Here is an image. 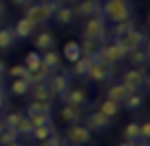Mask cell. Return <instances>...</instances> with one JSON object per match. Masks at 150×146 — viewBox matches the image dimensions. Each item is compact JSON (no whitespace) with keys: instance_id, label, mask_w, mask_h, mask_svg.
Segmentation results:
<instances>
[{"instance_id":"11","label":"cell","mask_w":150,"mask_h":146,"mask_svg":"<svg viewBox=\"0 0 150 146\" xmlns=\"http://www.w3.org/2000/svg\"><path fill=\"white\" fill-rule=\"evenodd\" d=\"M35 31H37V24H33L28 18H20L18 22H15V26H13L15 39H28V37L35 35Z\"/></svg>"},{"instance_id":"18","label":"cell","mask_w":150,"mask_h":146,"mask_svg":"<svg viewBox=\"0 0 150 146\" xmlns=\"http://www.w3.org/2000/svg\"><path fill=\"white\" fill-rule=\"evenodd\" d=\"M98 57H100V59H105V61H109V63H120V61H124L122 53L117 50V46L113 44V41H111V44H107V41H105Z\"/></svg>"},{"instance_id":"41","label":"cell","mask_w":150,"mask_h":146,"mask_svg":"<svg viewBox=\"0 0 150 146\" xmlns=\"http://www.w3.org/2000/svg\"><path fill=\"white\" fill-rule=\"evenodd\" d=\"M7 109V92H0V111H4Z\"/></svg>"},{"instance_id":"15","label":"cell","mask_w":150,"mask_h":146,"mask_svg":"<svg viewBox=\"0 0 150 146\" xmlns=\"http://www.w3.org/2000/svg\"><path fill=\"white\" fill-rule=\"evenodd\" d=\"M59 116H61L63 122H68V124H79L83 120V109L74 107V105H63L61 111H59Z\"/></svg>"},{"instance_id":"6","label":"cell","mask_w":150,"mask_h":146,"mask_svg":"<svg viewBox=\"0 0 150 146\" xmlns=\"http://www.w3.org/2000/svg\"><path fill=\"white\" fill-rule=\"evenodd\" d=\"M61 105H74V107H85L87 100H89V96H87V90H83V87H70L68 92H63L59 96Z\"/></svg>"},{"instance_id":"36","label":"cell","mask_w":150,"mask_h":146,"mask_svg":"<svg viewBox=\"0 0 150 146\" xmlns=\"http://www.w3.org/2000/svg\"><path fill=\"white\" fill-rule=\"evenodd\" d=\"M37 146H65V140H63V135H59L54 131L50 137H46L44 142H37Z\"/></svg>"},{"instance_id":"10","label":"cell","mask_w":150,"mask_h":146,"mask_svg":"<svg viewBox=\"0 0 150 146\" xmlns=\"http://www.w3.org/2000/svg\"><path fill=\"white\" fill-rule=\"evenodd\" d=\"M24 18H28L33 24H46V22H50V15H48V11L44 9V4H41V2L28 4V7H26V15H24Z\"/></svg>"},{"instance_id":"38","label":"cell","mask_w":150,"mask_h":146,"mask_svg":"<svg viewBox=\"0 0 150 146\" xmlns=\"http://www.w3.org/2000/svg\"><path fill=\"white\" fill-rule=\"evenodd\" d=\"M9 74H11L13 79H26V81H28V74H30V72H28L24 66H13V68H9Z\"/></svg>"},{"instance_id":"44","label":"cell","mask_w":150,"mask_h":146,"mask_svg":"<svg viewBox=\"0 0 150 146\" xmlns=\"http://www.w3.org/2000/svg\"><path fill=\"white\" fill-rule=\"evenodd\" d=\"M4 129H7V124H4V120H2V118H0V133H2V131H4Z\"/></svg>"},{"instance_id":"46","label":"cell","mask_w":150,"mask_h":146,"mask_svg":"<svg viewBox=\"0 0 150 146\" xmlns=\"http://www.w3.org/2000/svg\"><path fill=\"white\" fill-rule=\"evenodd\" d=\"M4 87H7V85H4V76H0V92H2Z\"/></svg>"},{"instance_id":"49","label":"cell","mask_w":150,"mask_h":146,"mask_svg":"<svg viewBox=\"0 0 150 146\" xmlns=\"http://www.w3.org/2000/svg\"><path fill=\"white\" fill-rule=\"evenodd\" d=\"M117 146H133V142H126V140H124L122 144H117Z\"/></svg>"},{"instance_id":"13","label":"cell","mask_w":150,"mask_h":146,"mask_svg":"<svg viewBox=\"0 0 150 146\" xmlns=\"http://www.w3.org/2000/svg\"><path fill=\"white\" fill-rule=\"evenodd\" d=\"M30 100H41V103H52L54 100V94L48 87V83H37V85H30Z\"/></svg>"},{"instance_id":"47","label":"cell","mask_w":150,"mask_h":146,"mask_svg":"<svg viewBox=\"0 0 150 146\" xmlns=\"http://www.w3.org/2000/svg\"><path fill=\"white\" fill-rule=\"evenodd\" d=\"M7 146H24L22 142H18V140H15V142H11V144H7Z\"/></svg>"},{"instance_id":"37","label":"cell","mask_w":150,"mask_h":146,"mask_svg":"<svg viewBox=\"0 0 150 146\" xmlns=\"http://www.w3.org/2000/svg\"><path fill=\"white\" fill-rule=\"evenodd\" d=\"M18 133L20 135H24V137H30V131H33V124H30V120L26 118V116H22V120L18 122Z\"/></svg>"},{"instance_id":"35","label":"cell","mask_w":150,"mask_h":146,"mask_svg":"<svg viewBox=\"0 0 150 146\" xmlns=\"http://www.w3.org/2000/svg\"><path fill=\"white\" fill-rule=\"evenodd\" d=\"M30 120V124L35 127H46V124H52V113H35V116H26Z\"/></svg>"},{"instance_id":"24","label":"cell","mask_w":150,"mask_h":146,"mask_svg":"<svg viewBox=\"0 0 150 146\" xmlns=\"http://www.w3.org/2000/svg\"><path fill=\"white\" fill-rule=\"evenodd\" d=\"M128 87L124 85V83H115V85H111L109 90H107V98H111V100H115V103H124V98L128 96Z\"/></svg>"},{"instance_id":"33","label":"cell","mask_w":150,"mask_h":146,"mask_svg":"<svg viewBox=\"0 0 150 146\" xmlns=\"http://www.w3.org/2000/svg\"><path fill=\"white\" fill-rule=\"evenodd\" d=\"M24 68H26V70H37V68H41V53L30 50L26 55V59H24Z\"/></svg>"},{"instance_id":"4","label":"cell","mask_w":150,"mask_h":146,"mask_svg":"<svg viewBox=\"0 0 150 146\" xmlns=\"http://www.w3.org/2000/svg\"><path fill=\"white\" fill-rule=\"evenodd\" d=\"M63 140L65 144H72V146H89L91 144V131L85 127V124H70L63 133Z\"/></svg>"},{"instance_id":"43","label":"cell","mask_w":150,"mask_h":146,"mask_svg":"<svg viewBox=\"0 0 150 146\" xmlns=\"http://www.w3.org/2000/svg\"><path fill=\"white\" fill-rule=\"evenodd\" d=\"M4 74H7V66L0 61V76H4Z\"/></svg>"},{"instance_id":"3","label":"cell","mask_w":150,"mask_h":146,"mask_svg":"<svg viewBox=\"0 0 150 146\" xmlns=\"http://www.w3.org/2000/svg\"><path fill=\"white\" fill-rule=\"evenodd\" d=\"M113 74H115V63H109V61L96 57L94 63H91L89 74H87V79L94 81V83H107Z\"/></svg>"},{"instance_id":"2","label":"cell","mask_w":150,"mask_h":146,"mask_svg":"<svg viewBox=\"0 0 150 146\" xmlns=\"http://www.w3.org/2000/svg\"><path fill=\"white\" fill-rule=\"evenodd\" d=\"M122 83L128 87V92H142L150 87V79L146 68H131L122 74Z\"/></svg>"},{"instance_id":"17","label":"cell","mask_w":150,"mask_h":146,"mask_svg":"<svg viewBox=\"0 0 150 146\" xmlns=\"http://www.w3.org/2000/svg\"><path fill=\"white\" fill-rule=\"evenodd\" d=\"M41 68H46L50 74H54V72L61 68V55L54 53V50H46V53H41Z\"/></svg>"},{"instance_id":"31","label":"cell","mask_w":150,"mask_h":146,"mask_svg":"<svg viewBox=\"0 0 150 146\" xmlns=\"http://www.w3.org/2000/svg\"><path fill=\"white\" fill-rule=\"evenodd\" d=\"M28 83L30 85H37V83H46L50 79V72L46 70V68H37V70H28Z\"/></svg>"},{"instance_id":"39","label":"cell","mask_w":150,"mask_h":146,"mask_svg":"<svg viewBox=\"0 0 150 146\" xmlns=\"http://www.w3.org/2000/svg\"><path fill=\"white\" fill-rule=\"evenodd\" d=\"M22 116H24V113L13 111V113H7V116H4L2 120H4V124H7V127H18V122L22 120Z\"/></svg>"},{"instance_id":"27","label":"cell","mask_w":150,"mask_h":146,"mask_svg":"<svg viewBox=\"0 0 150 146\" xmlns=\"http://www.w3.org/2000/svg\"><path fill=\"white\" fill-rule=\"evenodd\" d=\"M35 113H52V103H41V100H30L24 116H35Z\"/></svg>"},{"instance_id":"19","label":"cell","mask_w":150,"mask_h":146,"mask_svg":"<svg viewBox=\"0 0 150 146\" xmlns=\"http://www.w3.org/2000/svg\"><path fill=\"white\" fill-rule=\"evenodd\" d=\"M54 44H57V37H54L52 33H48V31H44V33L35 35V48H37V53L54 50Z\"/></svg>"},{"instance_id":"16","label":"cell","mask_w":150,"mask_h":146,"mask_svg":"<svg viewBox=\"0 0 150 146\" xmlns=\"http://www.w3.org/2000/svg\"><path fill=\"white\" fill-rule=\"evenodd\" d=\"M102 44H105L102 39L83 37V41H81V50H83V55H85V57H91V59H96V57L100 55V48H102Z\"/></svg>"},{"instance_id":"14","label":"cell","mask_w":150,"mask_h":146,"mask_svg":"<svg viewBox=\"0 0 150 146\" xmlns=\"http://www.w3.org/2000/svg\"><path fill=\"white\" fill-rule=\"evenodd\" d=\"M52 20L57 24H61V26H68V24H72L76 20V13H74V7H70V4H61L59 9L54 11Z\"/></svg>"},{"instance_id":"22","label":"cell","mask_w":150,"mask_h":146,"mask_svg":"<svg viewBox=\"0 0 150 146\" xmlns=\"http://www.w3.org/2000/svg\"><path fill=\"white\" fill-rule=\"evenodd\" d=\"M122 105H120V103H115V100H111V98H105V100H102L100 103V107H98V111H100V113H105V116L107 118H117V116H120V113H122Z\"/></svg>"},{"instance_id":"50","label":"cell","mask_w":150,"mask_h":146,"mask_svg":"<svg viewBox=\"0 0 150 146\" xmlns=\"http://www.w3.org/2000/svg\"><path fill=\"white\" fill-rule=\"evenodd\" d=\"M63 2H70V0H63Z\"/></svg>"},{"instance_id":"26","label":"cell","mask_w":150,"mask_h":146,"mask_svg":"<svg viewBox=\"0 0 150 146\" xmlns=\"http://www.w3.org/2000/svg\"><path fill=\"white\" fill-rule=\"evenodd\" d=\"M91 63H94V59L83 55L79 61H74V70L72 72H74L76 76H81V79H87V74H89V70H91Z\"/></svg>"},{"instance_id":"7","label":"cell","mask_w":150,"mask_h":146,"mask_svg":"<svg viewBox=\"0 0 150 146\" xmlns=\"http://www.w3.org/2000/svg\"><path fill=\"white\" fill-rule=\"evenodd\" d=\"M74 13L79 18H96V15H102V0H81L74 7Z\"/></svg>"},{"instance_id":"25","label":"cell","mask_w":150,"mask_h":146,"mask_svg":"<svg viewBox=\"0 0 150 146\" xmlns=\"http://www.w3.org/2000/svg\"><path fill=\"white\" fill-rule=\"evenodd\" d=\"M122 107H126L128 111H139L144 107V94L142 92H131L126 98H124Z\"/></svg>"},{"instance_id":"5","label":"cell","mask_w":150,"mask_h":146,"mask_svg":"<svg viewBox=\"0 0 150 146\" xmlns=\"http://www.w3.org/2000/svg\"><path fill=\"white\" fill-rule=\"evenodd\" d=\"M83 37H94V39H102L107 41V20L102 18V15H96V18H87L85 24H83L81 28Z\"/></svg>"},{"instance_id":"8","label":"cell","mask_w":150,"mask_h":146,"mask_svg":"<svg viewBox=\"0 0 150 146\" xmlns=\"http://www.w3.org/2000/svg\"><path fill=\"white\" fill-rule=\"evenodd\" d=\"M48 83V87L52 90L54 98H59L63 92H68L72 87V81H70V74H59V72H54V74H50V79L46 81Z\"/></svg>"},{"instance_id":"1","label":"cell","mask_w":150,"mask_h":146,"mask_svg":"<svg viewBox=\"0 0 150 146\" xmlns=\"http://www.w3.org/2000/svg\"><path fill=\"white\" fill-rule=\"evenodd\" d=\"M102 18L107 22H122L133 18V2L131 0H102Z\"/></svg>"},{"instance_id":"40","label":"cell","mask_w":150,"mask_h":146,"mask_svg":"<svg viewBox=\"0 0 150 146\" xmlns=\"http://www.w3.org/2000/svg\"><path fill=\"white\" fill-rule=\"evenodd\" d=\"M139 137H142V142H148L150 140V122L148 120H144V122L139 124Z\"/></svg>"},{"instance_id":"48","label":"cell","mask_w":150,"mask_h":146,"mask_svg":"<svg viewBox=\"0 0 150 146\" xmlns=\"http://www.w3.org/2000/svg\"><path fill=\"white\" fill-rule=\"evenodd\" d=\"M133 146H150V144H148V142H135Z\"/></svg>"},{"instance_id":"34","label":"cell","mask_w":150,"mask_h":146,"mask_svg":"<svg viewBox=\"0 0 150 146\" xmlns=\"http://www.w3.org/2000/svg\"><path fill=\"white\" fill-rule=\"evenodd\" d=\"M15 140H20V133H18L15 127H7L2 133H0V146H7V144L15 142Z\"/></svg>"},{"instance_id":"23","label":"cell","mask_w":150,"mask_h":146,"mask_svg":"<svg viewBox=\"0 0 150 146\" xmlns=\"http://www.w3.org/2000/svg\"><path fill=\"white\" fill-rule=\"evenodd\" d=\"M63 57L70 61V63L79 61L81 57H83V50H81V41H74V39L65 41V46H63Z\"/></svg>"},{"instance_id":"9","label":"cell","mask_w":150,"mask_h":146,"mask_svg":"<svg viewBox=\"0 0 150 146\" xmlns=\"http://www.w3.org/2000/svg\"><path fill=\"white\" fill-rule=\"evenodd\" d=\"M111 122L113 120L107 118L105 113H100V111H94V113H89V116L85 118V127L89 129V131H98V133L107 131V129L111 127Z\"/></svg>"},{"instance_id":"20","label":"cell","mask_w":150,"mask_h":146,"mask_svg":"<svg viewBox=\"0 0 150 146\" xmlns=\"http://www.w3.org/2000/svg\"><path fill=\"white\" fill-rule=\"evenodd\" d=\"M126 59L131 61V66H133V68H146V66H148V61H150L148 48H135V50H131Z\"/></svg>"},{"instance_id":"30","label":"cell","mask_w":150,"mask_h":146,"mask_svg":"<svg viewBox=\"0 0 150 146\" xmlns=\"http://www.w3.org/2000/svg\"><path fill=\"white\" fill-rule=\"evenodd\" d=\"M15 41V33H13V26H4L0 28V50L4 48H11Z\"/></svg>"},{"instance_id":"45","label":"cell","mask_w":150,"mask_h":146,"mask_svg":"<svg viewBox=\"0 0 150 146\" xmlns=\"http://www.w3.org/2000/svg\"><path fill=\"white\" fill-rule=\"evenodd\" d=\"M2 15H4V2L0 0V18H2Z\"/></svg>"},{"instance_id":"12","label":"cell","mask_w":150,"mask_h":146,"mask_svg":"<svg viewBox=\"0 0 150 146\" xmlns=\"http://www.w3.org/2000/svg\"><path fill=\"white\" fill-rule=\"evenodd\" d=\"M124 41H126V46L131 50H135V48H148V35L144 33V31H139L137 26L133 28L131 33L124 35Z\"/></svg>"},{"instance_id":"28","label":"cell","mask_w":150,"mask_h":146,"mask_svg":"<svg viewBox=\"0 0 150 146\" xmlns=\"http://www.w3.org/2000/svg\"><path fill=\"white\" fill-rule=\"evenodd\" d=\"M54 133V124H46V127H35L33 131H30V140H35V142H44L46 137H50V135Z\"/></svg>"},{"instance_id":"42","label":"cell","mask_w":150,"mask_h":146,"mask_svg":"<svg viewBox=\"0 0 150 146\" xmlns=\"http://www.w3.org/2000/svg\"><path fill=\"white\" fill-rule=\"evenodd\" d=\"M11 2L15 4V7H24V9H26V7H28V4H30V2H33V0H11Z\"/></svg>"},{"instance_id":"32","label":"cell","mask_w":150,"mask_h":146,"mask_svg":"<svg viewBox=\"0 0 150 146\" xmlns=\"http://www.w3.org/2000/svg\"><path fill=\"white\" fill-rule=\"evenodd\" d=\"M124 140L126 142H142V137H139V122H128L126 129H124Z\"/></svg>"},{"instance_id":"29","label":"cell","mask_w":150,"mask_h":146,"mask_svg":"<svg viewBox=\"0 0 150 146\" xmlns=\"http://www.w3.org/2000/svg\"><path fill=\"white\" fill-rule=\"evenodd\" d=\"M28 90H30V83L26 79H13L9 92H11L13 96H28Z\"/></svg>"},{"instance_id":"21","label":"cell","mask_w":150,"mask_h":146,"mask_svg":"<svg viewBox=\"0 0 150 146\" xmlns=\"http://www.w3.org/2000/svg\"><path fill=\"white\" fill-rule=\"evenodd\" d=\"M133 28H135V22H133V18H131V20H122V22H113V26L107 28V33H111V37L115 39V37H124V35L131 33Z\"/></svg>"}]
</instances>
